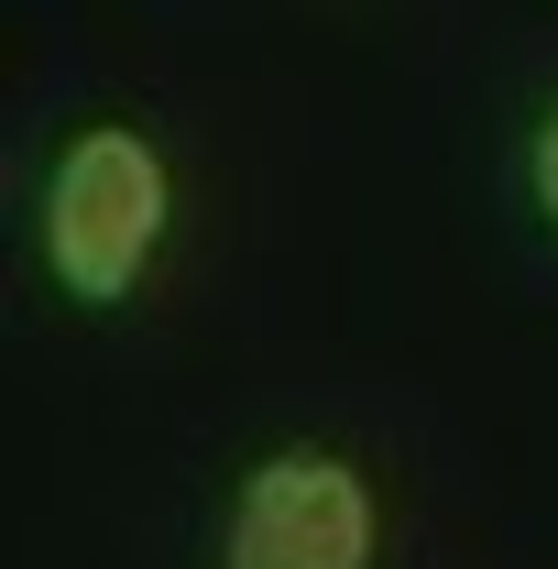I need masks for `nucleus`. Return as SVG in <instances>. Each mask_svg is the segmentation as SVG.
I'll return each instance as SVG.
<instances>
[{
    "label": "nucleus",
    "mask_w": 558,
    "mask_h": 569,
    "mask_svg": "<svg viewBox=\"0 0 558 569\" xmlns=\"http://www.w3.org/2000/svg\"><path fill=\"white\" fill-rule=\"evenodd\" d=\"M44 274L77 307H132V284L153 274L165 230H176V164L142 121H88L56 142L44 164Z\"/></svg>",
    "instance_id": "f257e3e1"
},
{
    "label": "nucleus",
    "mask_w": 558,
    "mask_h": 569,
    "mask_svg": "<svg viewBox=\"0 0 558 569\" xmlns=\"http://www.w3.org/2000/svg\"><path fill=\"white\" fill-rule=\"evenodd\" d=\"M383 493L350 449H263L219 503V569H372Z\"/></svg>",
    "instance_id": "f03ea898"
},
{
    "label": "nucleus",
    "mask_w": 558,
    "mask_h": 569,
    "mask_svg": "<svg viewBox=\"0 0 558 569\" xmlns=\"http://www.w3.org/2000/svg\"><path fill=\"white\" fill-rule=\"evenodd\" d=\"M526 187H537V209H548V230H558V99H548V121L526 132Z\"/></svg>",
    "instance_id": "7ed1b4c3"
}]
</instances>
